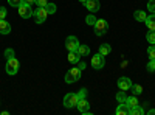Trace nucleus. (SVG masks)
<instances>
[{
  "instance_id": "412c9836",
  "label": "nucleus",
  "mask_w": 155,
  "mask_h": 115,
  "mask_svg": "<svg viewBox=\"0 0 155 115\" xmlns=\"http://www.w3.org/2000/svg\"><path fill=\"white\" fill-rule=\"evenodd\" d=\"M78 53H79L81 56H88V55H90L88 45H79V48H78Z\"/></svg>"
},
{
  "instance_id": "c9c22d12",
  "label": "nucleus",
  "mask_w": 155,
  "mask_h": 115,
  "mask_svg": "<svg viewBox=\"0 0 155 115\" xmlns=\"http://www.w3.org/2000/svg\"><path fill=\"white\" fill-rule=\"evenodd\" d=\"M147 113H149V115H155V109H150V110H147Z\"/></svg>"
},
{
  "instance_id": "2f4dec72",
  "label": "nucleus",
  "mask_w": 155,
  "mask_h": 115,
  "mask_svg": "<svg viewBox=\"0 0 155 115\" xmlns=\"http://www.w3.org/2000/svg\"><path fill=\"white\" fill-rule=\"evenodd\" d=\"M34 3H36L37 6H45L48 2H47V0H34Z\"/></svg>"
},
{
  "instance_id": "393cba45",
  "label": "nucleus",
  "mask_w": 155,
  "mask_h": 115,
  "mask_svg": "<svg viewBox=\"0 0 155 115\" xmlns=\"http://www.w3.org/2000/svg\"><path fill=\"white\" fill-rule=\"evenodd\" d=\"M147 55H149V59L155 61V44H150V47L147 48Z\"/></svg>"
},
{
  "instance_id": "c756f323",
  "label": "nucleus",
  "mask_w": 155,
  "mask_h": 115,
  "mask_svg": "<svg viewBox=\"0 0 155 115\" xmlns=\"http://www.w3.org/2000/svg\"><path fill=\"white\" fill-rule=\"evenodd\" d=\"M5 58H6V59H9V58H14V50H12V48H8L6 52H5Z\"/></svg>"
},
{
  "instance_id": "ddd939ff",
  "label": "nucleus",
  "mask_w": 155,
  "mask_h": 115,
  "mask_svg": "<svg viewBox=\"0 0 155 115\" xmlns=\"http://www.w3.org/2000/svg\"><path fill=\"white\" fill-rule=\"evenodd\" d=\"M115 113H116V115H127V113H129V106H127V103H120L118 107H116V110H115Z\"/></svg>"
},
{
  "instance_id": "b1692460",
  "label": "nucleus",
  "mask_w": 155,
  "mask_h": 115,
  "mask_svg": "<svg viewBox=\"0 0 155 115\" xmlns=\"http://www.w3.org/2000/svg\"><path fill=\"white\" fill-rule=\"evenodd\" d=\"M45 9L48 11V14H54L58 8H56V5H54V3H47V5H45Z\"/></svg>"
},
{
  "instance_id": "473e14b6",
  "label": "nucleus",
  "mask_w": 155,
  "mask_h": 115,
  "mask_svg": "<svg viewBox=\"0 0 155 115\" xmlns=\"http://www.w3.org/2000/svg\"><path fill=\"white\" fill-rule=\"evenodd\" d=\"M78 96H79V100H81V98H85V96H87V90H85V89H81L79 93H78Z\"/></svg>"
},
{
  "instance_id": "f03ea898",
  "label": "nucleus",
  "mask_w": 155,
  "mask_h": 115,
  "mask_svg": "<svg viewBox=\"0 0 155 115\" xmlns=\"http://www.w3.org/2000/svg\"><path fill=\"white\" fill-rule=\"evenodd\" d=\"M93 28H95V34L96 36H104L107 33V30H109V22L104 20V19H98Z\"/></svg>"
},
{
  "instance_id": "a878e982",
  "label": "nucleus",
  "mask_w": 155,
  "mask_h": 115,
  "mask_svg": "<svg viewBox=\"0 0 155 115\" xmlns=\"http://www.w3.org/2000/svg\"><path fill=\"white\" fill-rule=\"evenodd\" d=\"M126 100H127V95L124 93V90L116 95V101H118V103H126Z\"/></svg>"
},
{
  "instance_id": "0eeeda50",
  "label": "nucleus",
  "mask_w": 155,
  "mask_h": 115,
  "mask_svg": "<svg viewBox=\"0 0 155 115\" xmlns=\"http://www.w3.org/2000/svg\"><path fill=\"white\" fill-rule=\"evenodd\" d=\"M17 11H19V16L22 19H28L33 16V9H31V5H27V3H22L20 6H17Z\"/></svg>"
},
{
  "instance_id": "2eb2a0df",
  "label": "nucleus",
  "mask_w": 155,
  "mask_h": 115,
  "mask_svg": "<svg viewBox=\"0 0 155 115\" xmlns=\"http://www.w3.org/2000/svg\"><path fill=\"white\" fill-rule=\"evenodd\" d=\"M68 62L70 64H78L79 62V59H81V55L78 53V52H68Z\"/></svg>"
},
{
  "instance_id": "72a5a7b5",
  "label": "nucleus",
  "mask_w": 155,
  "mask_h": 115,
  "mask_svg": "<svg viewBox=\"0 0 155 115\" xmlns=\"http://www.w3.org/2000/svg\"><path fill=\"white\" fill-rule=\"evenodd\" d=\"M85 67H87V66H85V64H84V62H81V61H79V62H78V69H79L81 72H82V70H85Z\"/></svg>"
},
{
  "instance_id": "aec40b11",
  "label": "nucleus",
  "mask_w": 155,
  "mask_h": 115,
  "mask_svg": "<svg viewBox=\"0 0 155 115\" xmlns=\"http://www.w3.org/2000/svg\"><path fill=\"white\" fill-rule=\"evenodd\" d=\"M126 103H127L129 109H130V107H134V106H137V104H138V100H137V96H135V95H132V96H127Z\"/></svg>"
},
{
  "instance_id": "dca6fc26",
  "label": "nucleus",
  "mask_w": 155,
  "mask_h": 115,
  "mask_svg": "<svg viewBox=\"0 0 155 115\" xmlns=\"http://www.w3.org/2000/svg\"><path fill=\"white\" fill-rule=\"evenodd\" d=\"M146 17H147V14H146L144 11H141V9H137V11L134 12V19L138 20V22H144Z\"/></svg>"
},
{
  "instance_id": "6ab92c4d",
  "label": "nucleus",
  "mask_w": 155,
  "mask_h": 115,
  "mask_svg": "<svg viewBox=\"0 0 155 115\" xmlns=\"http://www.w3.org/2000/svg\"><path fill=\"white\" fill-rule=\"evenodd\" d=\"M130 90H132V93H134L135 96H138V95H141V93H143V87H141L140 84H132Z\"/></svg>"
},
{
  "instance_id": "6e6552de",
  "label": "nucleus",
  "mask_w": 155,
  "mask_h": 115,
  "mask_svg": "<svg viewBox=\"0 0 155 115\" xmlns=\"http://www.w3.org/2000/svg\"><path fill=\"white\" fill-rule=\"evenodd\" d=\"M104 66H106V59H104V56H102L101 53L92 56V67L95 70H99V69H102Z\"/></svg>"
},
{
  "instance_id": "1a4fd4ad",
  "label": "nucleus",
  "mask_w": 155,
  "mask_h": 115,
  "mask_svg": "<svg viewBox=\"0 0 155 115\" xmlns=\"http://www.w3.org/2000/svg\"><path fill=\"white\" fill-rule=\"evenodd\" d=\"M132 79H129L127 76H121V78L118 79V87L121 89V90L127 92V90H130V87H132Z\"/></svg>"
},
{
  "instance_id": "f3484780",
  "label": "nucleus",
  "mask_w": 155,
  "mask_h": 115,
  "mask_svg": "<svg viewBox=\"0 0 155 115\" xmlns=\"http://www.w3.org/2000/svg\"><path fill=\"white\" fill-rule=\"evenodd\" d=\"M143 113H144V109L141 107L140 104H137V106L129 109V115H143Z\"/></svg>"
},
{
  "instance_id": "20e7f679",
  "label": "nucleus",
  "mask_w": 155,
  "mask_h": 115,
  "mask_svg": "<svg viewBox=\"0 0 155 115\" xmlns=\"http://www.w3.org/2000/svg\"><path fill=\"white\" fill-rule=\"evenodd\" d=\"M19 72V61L14 58H9L6 59V73L8 75H16Z\"/></svg>"
},
{
  "instance_id": "7ed1b4c3",
  "label": "nucleus",
  "mask_w": 155,
  "mask_h": 115,
  "mask_svg": "<svg viewBox=\"0 0 155 115\" xmlns=\"http://www.w3.org/2000/svg\"><path fill=\"white\" fill-rule=\"evenodd\" d=\"M33 16H34L36 23H44L50 14H48V11L45 9V6H37V9L33 12Z\"/></svg>"
},
{
  "instance_id": "7c9ffc66",
  "label": "nucleus",
  "mask_w": 155,
  "mask_h": 115,
  "mask_svg": "<svg viewBox=\"0 0 155 115\" xmlns=\"http://www.w3.org/2000/svg\"><path fill=\"white\" fill-rule=\"evenodd\" d=\"M6 17V8L0 6V19H5Z\"/></svg>"
},
{
  "instance_id": "4be33fe9",
  "label": "nucleus",
  "mask_w": 155,
  "mask_h": 115,
  "mask_svg": "<svg viewBox=\"0 0 155 115\" xmlns=\"http://www.w3.org/2000/svg\"><path fill=\"white\" fill-rule=\"evenodd\" d=\"M96 20H98V19H96L93 14H88V16L85 17V22H87V25H90V27H95Z\"/></svg>"
},
{
  "instance_id": "9b49d317",
  "label": "nucleus",
  "mask_w": 155,
  "mask_h": 115,
  "mask_svg": "<svg viewBox=\"0 0 155 115\" xmlns=\"http://www.w3.org/2000/svg\"><path fill=\"white\" fill-rule=\"evenodd\" d=\"M85 8H87L90 12L99 11V0H87V2H85Z\"/></svg>"
},
{
  "instance_id": "f257e3e1",
  "label": "nucleus",
  "mask_w": 155,
  "mask_h": 115,
  "mask_svg": "<svg viewBox=\"0 0 155 115\" xmlns=\"http://www.w3.org/2000/svg\"><path fill=\"white\" fill-rule=\"evenodd\" d=\"M78 79H81V70L78 69V67H73V69H70V70L65 73V83H67V84H73V83H76Z\"/></svg>"
},
{
  "instance_id": "bb28decb",
  "label": "nucleus",
  "mask_w": 155,
  "mask_h": 115,
  "mask_svg": "<svg viewBox=\"0 0 155 115\" xmlns=\"http://www.w3.org/2000/svg\"><path fill=\"white\" fill-rule=\"evenodd\" d=\"M147 9L152 12V14H155V0H149L147 2Z\"/></svg>"
},
{
  "instance_id": "5701e85b",
  "label": "nucleus",
  "mask_w": 155,
  "mask_h": 115,
  "mask_svg": "<svg viewBox=\"0 0 155 115\" xmlns=\"http://www.w3.org/2000/svg\"><path fill=\"white\" fill-rule=\"evenodd\" d=\"M146 39H147V42L155 44V30H149V31H147V34H146Z\"/></svg>"
},
{
  "instance_id": "39448f33",
  "label": "nucleus",
  "mask_w": 155,
  "mask_h": 115,
  "mask_svg": "<svg viewBox=\"0 0 155 115\" xmlns=\"http://www.w3.org/2000/svg\"><path fill=\"white\" fill-rule=\"evenodd\" d=\"M78 101H79V96H78V93H67L65 96H64V106L71 109L74 106H78Z\"/></svg>"
},
{
  "instance_id": "f704fd0d",
  "label": "nucleus",
  "mask_w": 155,
  "mask_h": 115,
  "mask_svg": "<svg viewBox=\"0 0 155 115\" xmlns=\"http://www.w3.org/2000/svg\"><path fill=\"white\" fill-rule=\"evenodd\" d=\"M23 3H27V5H34V0H23Z\"/></svg>"
},
{
  "instance_id": "c85d7f7f",
  "label": "nucleus",
  "mask_w": 155,
  "mask_h": 115,
  "mask_svg": "<svg viewBox=\"0 0 155 115\" xmlns=\"http://www.w3.org/2000/svg\"><path fill=\"white\" fill-rule=\"evenodd\" d=\"M8 3H9L11 6L16 8V6H20V5L23 3V0H8Z\"/></svg>"
},
{
  "instance_id": "cd10ccee",
  "label": "nucleus",
  "mask_w": 155,
  "mask_h": 115,
  "mask_svg": "<svg viewBox=\"0 0 155 115\" xmlns=\"http://www.w3.org/2000/svg\"><path fill=\"white\" fill-rule=\"evenodd\" d=\"M147 72L155 73V61H153V59H150V61H149V64H147Z\"/></svg>"
},
{
  "instance_id": "f8f14e48",
  "label": "nucleus",
  "mask_w": 155,
  "mask_h": 115,
  "mask_svg": "<svg viewBox=\"0 0 155 115\" xmlns=\"http://www.w3.org/2000/svg\"><path fill=\"white\" fill-rule=\"evenodd\" d=\"M9 33H11V25L5 19H0V34H9Z\"/></svg>"
},
{
  "instance_id": "e433bc0d",
  "label": "nucleus",
  "mask_w": 155,
  "mask_h": 115,
  "mask_svg": "<svg viewBox=\"0 0 155 115\" xmlns=\"http://www.w3.org/2000/svg\"><path fill=\"white\" fill-rule=\"evenodd\" d=\"M79 2H81V3H85V2H87V0H79Z\"/></svg>"
},
{
  "instance_id": "4468645a",
  "label": "nucleus",
  "mask_w": 155,
  "mask_h": 115,
  "mask_svg": "<svg viewBox=\"0 0 155 115\" xmlns=\"http://www.w3.org/2000/svg\"><path fill=\"white\" fill-rule=\"evenodd\" d=\"M144 23H146L147 30H155V14H152V12H150V14L146 17Z\"/></svg>"
},
{
  "instance_id": "423d86ee",
  "label": "nucleus",
  "mask_w": 155,
  "mask_h": 115,
  "mask_svg": "<svg viewBox=\"0 0 155 115\" xmlns=\"http://www.w3.org/2000/svg\"><path fill=\"white\" fill-rule=\"evenodd\" d=\"M79 41H78L76 36H68L67 41H65V48L68 52H78V48H79Z\"/></svg>"
},
{
  "instance_id": "a211bd4d",
  "label": "nucleus",
  "mask_w": 155,
  "mask_h": 115,
  "mask_svg": "<svg viewBox=\"0 0 155 115\" xmlns=\"http://www.w3.org/2000/svg\"><path fill=\"white\" fill-rule=\"evenodd\" d=\"M110 52H112V47H110L109 44H102V45L99 47V53H101L102 56H107V55H110Z\"/></svg>"
},
{
  "instance_id": "9d476101",
  "label": "nucleus",
  "mask_w": 155,
  "mask_h": 115,
  "mask_svg": "<svg viewBox=\"0 0 155 115\" xmlns=\"http://www.w3.org/2000/svg\"><path fill=\"white\" fill-rule=\"evenodd\" d=\"M78 110H79L81 113H84V115L90 113V104H88V101L85 98H81L79 101H78Z\"/></svg>"
}]
</instances>
